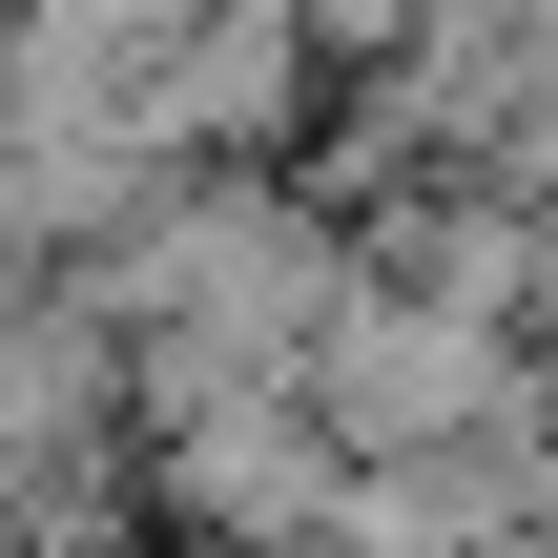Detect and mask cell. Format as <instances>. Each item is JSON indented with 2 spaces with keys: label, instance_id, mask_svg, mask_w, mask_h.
<instances>
[{
  "label": "cell",
  "instance_id": "cell-7",
  "mask_svg": "<svg viewBox=\"0 0 558 558\" xmlns=\"http://www.w3.org/2000/svg\"><path fill=\"white\" fill-rule=\"evenodd\" d=\"M538 558H558V518H538Z\"/></svg>",
  "mask_w": 558,
  "mask_h": 558
},
{
  "label": "cell",
  "instance_id": "cell-3",
  "mask_svg": "<svg viewBox=\"0 0 558 558\" xmlns=\"http://www.w3.org/2000/svg\"><path fill=\"white\" fill-rule=\"evenodd\" d=\"M331 414L311 393H207V414H145V518L228 558H331Z\"/></svg>",
  "mask_w": 558,
  "mask_h": 558
},
{
  "label": "cell",
  "instance_id": "cell-1",
  "mask_svg": "<svg viewBox=\"0 0 558 558\" xmlns=\"http://www.w3.org/2000/svg\"><path fill=\"white\" fill-rule=\"evenodd\" d=\"M83 290L124 311V435H145V414H207V393H290L311 311L352 290V228L269 166H166L83 248Z\"/></svg>",
  "mask_w": 558,
  "mask_h": 558
},
{
  "label": "cell",
  "instance_id": "cell-4",
  "mask_svg": "<svg viewBox=\"0 0 558 558\" xmlns=\"http://www.w3.org/2000/svg\"><path fill=\"white\" fill-rule=\"evenodd\" d=\"M124 456V311L83 269H0V476Z\"/></svg>",
  "mask_w": 558,
  "mask_h": 558
},
{
  "label": "cell",
  "instance_id": "cell-6",
  "mask_svg": "<svg viewBox=\"0 0 558 558\" xmlns=\"http://www.w3.org/2000/svg\"><path fill=\"white\" fill-rule=\"evenodd\" d=\"M518 352L558 373V207H538V269H518Z\"/></svg>",
  "mask_w": 558,
  "mask_h": 558
},
{
  "label": "cell",
  "instance_id": "cell-2",
  "mask_svg": "<svg viewBox=\"0 0 558 558\" xmlns=\"http://www.w3.org/2000/svg\"><path fill=\"white\" fill-rule=\"evenodd\" d=\"M331 456H435V435H558V373L518 352V311H456V290H393L352 248V290L311 311V373Z\"/></svg>",
  "mask_w": 558,
  "mask_h": 558
},
{
  "label": "cell",
  "instance_id": "cell-5",
  "mask_svg": "<svg viewBox=\"0 0 558 558\" xmlns=\"http://www.w3.org/2000/svg\"><path fill=\"white\" fill-rule=\"evenodd\" d=\"M145 186H166V166H145L124 124H0V269H83Z\"/></svg>",
  "mask_w": 558,
  "mask_h": 558
}]
</instances>
